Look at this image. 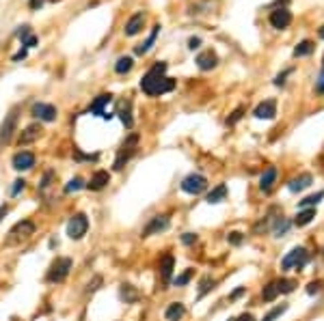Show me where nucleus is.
Returning <instances> with one entry per match:
<instances>
[{"label":"nucleus","mask_w":324,"mask_h":321,"mask_svg":"<svg viewBox=\"0 0 324 321\" xmlns=\"http://www.w3.org/2000/svg\"><path fill=\"white\" fill-rule=\"evenodd\" d=\"M173 265H175V259L171 254L162 256V261H160V276L165 278V280L171 278V274H173Z\"/></svg>","instance_id":"25"},{"label":"nucleus","mask_w":324,"mask_h":321,"mask_svg":"<svg viewBox=\"0 0 324 321\" xmlns=\"http://www.w3.org/2000/svg\"><path fill=\"white\" fill-rule=\"evenodd\" d=\"M229 321H236V319H229Z\"/></svg>","instance_id":"54"},{"label":"nucleus","mask_w":324,"mask_h":321,"mask_svg":"<svg viewBox=\"0 0 324 321\" xmlns=\"http://www.w3.org/2000/svg\"><path fill=\"white\" fill-rule=\"evenodd\" d=\"M216 63H219V56H216L212 50H205V52H201L199 56H197V67L203 69V71L214 69V67H216Z\"/></svg>","instance_id":"16"},{"label":"nucleus","mask_w":324,"mask_h":321,"mask_svg":"<svg viewBox=\"0 0 324 321\" xmlns=\"http://www.w3.org/2000/svg\"><path fill=\"white\" fill-rule=\"evenodd\" d=\"M242 114H245V108H236L231 112V116H227V125H233V123H238L240 119H242Z\"/></svg>","instance_id":"38"},{"label":"nucleus","mask_w":324,"mask_h":321,"mask_svg":"<svg viewBox=\"0 0 324 321\" xmlns=\"http://www.w3.org/2000/svg\"><path fill=\"white\" fill-rule=\"evenodd\" d=\"M35 43H37V37H33V35H31V37H29V39H26V41H24V45H26V48H33V45H35Z\"/></svg>","instance_id":"47"},{"label":"nucleus","mask_w":324,"mask_h":321,"mask_svg":"<svg viewBox=\"0 0 324 321\" xmlns=\"http://www.w3.org/2000/svg\"><path fill=\"white\" fill-rule=\"evenodd\" d=\"M311 175H307V172H305V175H299V177H294L290 183H287V188H290V192H303L305 188H309L311 186Z\"/></svg>","instance_id":"19"},{"label":"nucleus","mask_w":324,"mask_h":321,"mask_svg":"<svg viewBox=\"0 0 324 321\" xmlns=\"http://www.w3.org/2000/svg\"><path fill=\"white\" fill-rule=\"evenodd\" d=\"M199 43H201L199 37H193V39H188V48H191V50H197V48H199Z\"/></svg>","instance_id":"44"},{"label":"nucleus","mask_w":324,"mask_h":321,"mask_svg":"<svg viewBox=\"0 0 324 321\" xmlns=\"http://www.w3.org/2000/svg\"><path fill=\"white\" fill-rule=\"evenodd\" d=\"M11 164H13V168L20 170V172H22V170H31V168L35 166V155H33L31 151H20V153L13 155Z\"/></svg>","instance_id":"10"},{"label":"nucleus","mask_w":324,"mask_h":321,"mask_svg":"<svg viewBox=\"0 0 324 321\" xmlns=\"http://www.w3.org/2000/svg\"><path fill=\"white\" fill-rule=\"evenodd\" d=\"M242 240H245V237H242V233H238V231H233V233H229V235H227V242H229V244H233V246H240V244H242Z\"/></svg>","instance_id":"39"},{"label":"nucleus","mask_w":324,"mask_h":321,"mask_svg":"<svg viewBox=\"0 0 324 321\" xmlns=\"http://www.w3.org/2000/svg\"><path fill=\"white\" fill-rule=\"evenodd\" d=\"M132 65H134V61H132L130 56H121L119 61H117L115 71H117V73H128V71L132 69Z\"/></svg>","instance_id":"31"},{"label":"nucleus","mask_w":324,"mask_h":321,"mask_svg":"<svg viewBox=\"0 0 324 321\" xmlns=\"http://www.w3.org/2000/svg\"><path fill=\"white\" fill-rule=\"evenodd\" d=\"M275 285H277V291L279 293H292L296 289V280L292 278H281V280H275Z\"/></svg>","instance_id":"30"},{"label":"nucleus","mask_w":324,"mask_h":321,"mask_svg":"<svg viewBox=\"0 0 324 321\" xmlns=\"http://www.w3.org/2000/svg\"><path fill=\"white\" fill-rule=\"evenodd\" d=\"M275 179H277V168L275 166L266 168L262 179H259V188H262L264 192H270V190H273V186H275Z\"/></svg>","instance_id":"22"},{"label":"nucleus","mask_w":324,"mask_h":321,"mask_svg":"<svg viewBox=\"0 0 324 321\" xmlns=\"http://www.w3.org/2000/svg\"><path fill=\"white\" fill-rule=\"evenodd\" d=\"M270 24H273V28L283 31L292 24V13L287 9H277V11L270 13Z\"/></svg>","instance_id":"11"},{"label":"nucleus","mask_w":324,"mask_h":321,"mask_svg":"<svg viewBox=\"0 0 324 321\" xmlns=\"http://www.w3.org/2000/svg\"><path fill=\"white\" fill-rule=\"evenodd\" d=\"M108 183H111V175H108L106 170H97L95 175L91 177V181L85 183V188L93 190V192H100V190H104L108 186Z\"/></svg>","instance_id":"15"},{"label":"nucleus","mask_w":324,"mask_h":321,"mask_svg":"<svg viewBox=\"0 0 324 321\" xmlns=\"http://www.w3.org/2000/svg\"><path fill=\"white\" fill-rule=\"evenodd\" d=\"M320 291H322V280L309 282V287H307V293H309V296H313V293H320Z\"/></svg>","instance_id":"41"},{"label":"nucleus","mask_w":324,"mask_h":321,"mask_svg":"<svg viewBox=\"0 0 324 321\" xmlns=\"http://www.w3.org/2000/svg\"><path fill=\"white\" fill-rule=\"evenodd\" d=\"M307 259H309V254H307V250L303 248V246H296V248H292L290 252H287L285 256H283V261H281V270H301V268H305V263H307Z\"/></svg>","instance_id":"4"},{"label":"nucleus","mask_w":324,"mask_h":321,"mask_svg":"<svg viewBox=\"0 0 324 321\" xmlns=\"http://www.w3.org/2000/svg\"><path fill=\"white\" fill-rule=\"evenodd\" d=\"M117 114H119L121 123L125 127H132L134 121H132V102H130V99H123V102L117 104Z\"/></svg>","instance_id":"18"},{"label":"nucleus","mask_w":324,"mask_h":321,"mask_svg":"<svg viewBox=\"0 0 324 321\" xmlns=\"http://www.w3.org/2000/svg\"><path fill=\"white\" fill-rule=\"evenodd\" d=\"M9 214V207L7 205H3V207H0V222H3V218Z\"/></svg>","instance_id":"49"},{"label":"nucleus","mask_w":324,"mask_h":321,"mask_svg":"<svg viewBox=\"0 0 324 321\" xmlns=\"http://www.w3.org/2000/svg\"><path fill=\"white\" fill-rule=\"evenodd\" d=\"M182 242H184L186 246H191V244H195V242H197V235H195V233H184Z\"/></svg>","instance_id":"42"},{"label":"nucleus","mask_w":324,"mask_h":321,"mask_svg":"<svg viewBox=\"0 0 324 321\" xmlns=\"http://www.w3.org/2000/svg\"><path fill=\"white\" fill-rule=\"evenodd\" d=\"M287 73H290V69H287V71H283V73H281V76H277V80H275V84H277V86H281V84H285V76H287Z\"/></svg>","instance_id":"46"},{"label":"nucleus","mask_w":324,"mask_h":321,"mask_svg":"<svg viewBox=\"0 0 324 321\" xmlns=\"http://www.w3.org/2000/svg\"><path fill=\"white\" fill-rule=\"evenodd\" d=\"M191 278H193V270H186L184 274H179V276L173 280V285H175V287H184V285H188V282H191Z\"/></svg>","instance_id":"36"},{"label":"nucleus","mask_w":324,"mask_h":321,"mask_svg":"<svg viewBox=\"0 0 324 321\" xmlns=\"http://www.w3.org/2000/svg\"><path fill=\"white\" fill-rule=\"evenodd\" d=\"M205 188H208V179H205L203 175H195V172L182 181V190L186 192V194H201Z\"/></svg>","instance_id":"8"},{"label":"nucleus","mask_w":324,"mask_h":321,"mask_svg":"<svg viewBox=\"0 0 324 321\" xmlns=\"http://www.w3.org/2000/svg\"><path fill=\"white\" fill-rule=\"evenodd\" d=\"M225 198H227V186H225V183H221V186H216V188L210 192L205 200H208L210 205H216V203H221V200H225Z\"/></svg>","instance_id":"24"},{"label":"nucleus","mask_w":324,"mask_h":321,"mask_svg":"<svg viewBox=\"0 0 324 321\" xmlns=\"http://www.w3.org/2000/svg\"><path fill=\"white\" fill-rule=\"evenodd\" d=\"M242 293H245V287H240V289H236V291H233V293H231V300H236V298H240V296H242Z\"/></svg>","instance_id":"48"},{"label":"nucleus","mask_w":324,"mask_h":321,"mask_svg":"<svg viewBox=\"0 0 324 321\" xmlns=\"http://www.w3.org/2000/svg\"><path fill=\"white\" fill-rule=\"evenodd\" d=\"M89 231V218L85 214H74L69 218V222H67V235H69V240H83V237L87 235Z\"/></svg>","instance_id":"5"},{"label":"nucleus","mask_w":324,"mask_h":321,"mask_svg":"<svg viewBox=\"0 0 324 321\" xmlns=\"http://www.w3.org/2000/svg\"><path fill=\"white\" fill-rule=\"evenodd\" d=\"M322 198H324V192H318V194H311V196H307V198L299 200V207H301V209H303V207H313V205H318Z\"/></svg>","instance_id":"32"},{"label":"nucleus","mask_w":324,"mask_h":321,"mask_svg":"<svg viewBox=\"0 0 324 321\" xmlns=\"http://www.w3.org/2000/svg\"><path fill=\"white\" fill-rule=\"evenodd\" d=\"M71 268H74V261H71L69 256H57V259L52 261V265H50L46 280L48 282H63L69 276Z\"/></svg>","instance_id":"3"},{"label":"nucleus","mask_w":324,"mask_h":321,"mask_svg":"<svg viewBox=\"0 0 324 321\" xmlns=\"http://www.w3.org/2000/svg\"><path fill=\"white\" fill-rule=\"evenodd\" d=\"M43 5V0H31V7L33 9H37V7H41Z\"/></svg>","instance_id":"52"},{"label":"nucleus","mask_w":324,"mask_h":321,"mask_svg":"<svg viewBox=\"0 0 324 321\" xmlns=\"http://www.w3.org/2000/svg\"><path fill=\"white\" fill-rule=\"evenodd\" d=\"M158 33H160V26H154V28H151V35L147 37V41H145V43H141V45H137V54H145V52H149V48H151V45H154V41H156Z\"/></svg>","instance_id":"28"},{"label":"nucleus","mask_w":324,"mask_h":321,"mask_svg":"<svg viewBox=\"0 0 324 321\" xmlns=\"http://www.w3.org/2000/svg\"><path fill=\"white\" fill-rule=\"evenodd\" d=\"M199 287H201V289H199V296H197V298H199V300H201V298L205 296V293H208V291H212V289H214V280H212L210 276H205V278L201 280V285H199Z\"/></svg>","instance_id":"35"},{"label":"nucleus","mask_w":324,"mask_h":321,"mask_svg":"<svg viewBox=\"0 0 324 321\" xmlns=\"http://www.w3.org/2000/svg\"><path fill=\"white\" fill-rule=\"evenodd\" d=\"M97 285H102V278H100V276H95V278H93V282H89L87 291H89V293H91V291H95V289H97Z\"/></svg>","instance_id":"43"},{"label":"nucleus","mask_w":324,"mask_h":321,"mask_svg":"<svg viewBox=\"0 0 324 321\" xmlns=\"http://www.w3.org/2000/svg\"><path fill=\"white\" fill-rule=\"evenodd\" d=\"M316 91H318V93H324V71L320 73V78L316 82Z\"/></svg>","instance_id":"45"},{"label":"nucleus","mask_w":324,"mask_h":321,"mask_svg":"<svg viewBox=\"0 0 324 321\" xmlns=\"http://www.w3.org/2000/svg\"><path fill=\"white\" fill-rule=\"evenodd\" d=\"M80 188H85V181L80 179V177H74V179H71L67 186H65V192H67V194H71V192H78Z\"/></svg>","instance_id":"37"},{"label":"nucleus","mask_w":324,"mask_h":321,"mask_svg":"<svg viewBox=\"0 0 324 321\" xmlns=\"http://www.w3.org/2000/svg\"><path fill=\"white\" fill-rule=\"evenodd\" d=\"M311 52H313V43L305 39V41H301V43L294 48V56H296V59H301V56H309Z\"/></svg>","instance_id":"29"},{"label":"nucleus","mask_w":324,"mask_h":321,"mask_svg":"<svg viewBox=\"0 0 324 321\" xmlns=\"http://www.w3.org/2000/svg\"><path fill=\"white\" fill-rule=\"evenodd\" d=\"M24 188H26V181H24V179H17V181L13 183V188H11V196H17Z\"/></svg>","instance_id":"40"},{"label":"nucleus","mask_w":324,"mask_h":321,"mask_svg":"<svg viewBox=\"0 0 324 321\" xmlns=\"http://www.w3.org/2000/svg\"><path fill=\"white\" fill-rule=\"evenodd\" d=\"M169 228V218L167 216H154L149 220V222L145 224V228H143V237H151V235H158L160 231H167Z\"/></svg>","instance_id":"9"},{"label":"nucleus","mask_w":324,"mask_h":321,"mask_svg":"<svg viewBox=\"0 0 324 321\" xmlns=\"http://www.w3.org/2000/svg\"><path fill=\"white\" fill-rule=\"evenodd\" d=\"M167 71V63H156L145 76L141 80V89L143 93H147L149 97H158V95H165L169 91L175 89V80H171L165 76Z\"/></svg>","instance_id":"1"},{"label":"nucleus","mask_w":324,"mask_h":321,"mask_svg":"<svg viewBox=\"0 0 324 321\" xmlns=\"http://www.w3.org/2000/svg\"><path fill=\"white\" fill-rule=\"evenodd\" d=\"M35 222L33 220H20L17 224H13L11 226V231L7 233V237H5V246H20L22 242H26V240H31V237L35 235Z\"/></svg>","instance_id":"2"},{"label":"nucleus","mask_w":324,"mask_h":321,"mask_svg":"<svg viewBox=\"0 0 324 321\" xmlns=\"http://www.w3.org/2000/svg\"><path fill=\"white\" fill-rule=\"evenodd\" d=\"M313 218H316V209L307 207V209H303V212H299V216H296V220H294V224L296 226H307Z\"/></svg>","instance_id":"26"},{"label":"nucleus","mask_w":324,"mask_h":321,"mask_svg":"<svg viewBox=\"0 0 324 321\" xmlns=\"http://www.w3.org/2000/svg\"><path fill=\"white\" fill-rule=\"evenodd\" d=\"M236 321H255V319H253V315H249V313H245V315H242L240 319H236Z\"/></svg>","instance_id":"50"},{"label":"nucleus","mask_w":324,"mask_h":321,"mask_svg":"<svg viewBox=\"0 0 324 321\" xmlns=\"http://www.w3.org/2000/svg\"><path fill=\"white\" fill-rule=\"evenodd\" d=\"M285 310H287V304H281V306H275V308H273V310H270V313H268V315H266V317H264L262 321H275L277 317H281V315L285 313Z\"/></svg>","instance_id":"34"},{"label":"nucleus","mask_w":324,"mask_h":321,"mask_svg":"<svg viewBox=\"0 0 324 321\" xmlns=\"http://www.w3.org/2000/svg\"><path fill=\"white\" fill-rule=\"evenodd\" d=\"M33 116H37L39 121H46V123H50V121H54L57 119V108H54L52 104H35L33 106Z\"/></svg>","instance_id":"12"},{"label":"nucleus","mask_w":324,"mask_h":321,"mask_svg":"<svg viewBox=\"0 0 324 321\" xmlns=\"http://www.w3.org/2000/svg\"><path fill=\"white\" fill-rule=\"evenodd\" d=\"M184 313H186V308H184L182 302H173V304L167 308L165 317H167V321H179V319L184 317Z\"/></svg>","instance_id":"23"},{"label":"nucleus","mask_w":324,"mask_h":321,"mask_svg":"<svg viewBox=\"0 0 324 321\" xmlns=\"http://www.w3.org/2000/svg\"><path fill=\"white\" fill-rule=\"evenodd\" d=\"M137 144H139V136L137 134H130L128 140L121 144L119 155H117V160H115V170H121L125 166V162H128L134 155V151H137Z\"/></svg>","instance_id":"6"},{"label":"nucleus","mask_w":324,"mask_h":321,"mask_svg":"<svg viewBox=\"0 0 324 321\" xmlns=\"http://www.w3.org/2000/svg\"><path fill=\"white\" fill-rule=\"evenodd\" d=\"M318 35H320V39H324V26L320 28V33H318Z\"/></svg>","instance_id":"53"},{"label":"nucleus","mask_w":324,"mask_h":321,"mask_svg":"<svg viewBox=\"0 0 324 321\" xmlns=\"http://www.w3.org/2000/svg\"><path fill=\"white\" fill-rule=\"evenodd\" d=\"M15 132H17V108H13L11 112L5 116L3 125H0V144H9V142H11Z\"/></svg>","instance_id":"7"},{"label":"nucleus","mask_w":324,"mask_h":321,"mask_svg":"<svg viewBox=\"0 0 324 321\" xmlns=\"http://www.w3.org/2000/svg\"><path fill=\"white\" fill-rule=\"evenodd\" d=\"M111 99H113V95H100V97H97L95 99V102L91 104V108H89V112H91V114H97V116H104L106 114V104H111Z\"/></svg>","instance_id":"20"},{"label":"nucleus","mask_w":324,"mask_h":321,"mask_svg":"<svg viewBox=\"0 0 324 321\" xmlns=\"http://www.w3.org/2000/svg\"><path fill=\"white\" fill-rule=\"evenodd\" d=\"M277 296H279V291H277V285H275V282H270V285H266V287H264V291H262L264 302H273Z\"/></svg>","instance_id":"33"},{"label":"nucleus","mask_w":324,"mask_h":321,"mask_svg":"<svg viewBox=\"0 0 324 321\" xmlns=\"http://www.w3.org/2000/svg\"><path fill=\"white\" fill-rule=\"evenodd\" d=\"M24 56H26V50H20V52H17L15 56H13V61H20V59H24Z\"/></svg>","instance_id":"51"},{"label":"nucleus","mask_w":324,"mask_h":321,"mask_svg":"<svg viewBox=\"0 0 324 321\" xmlns=\"http://www.w3.org/2000/svg\"><path fill=\"white\" fill-rule=\"evenodd\" d=\"M143 24H145V15L143 13H134L130 20H128V24H125V35L128 37H134V35H139L141 31H143Z\"/></svg>","instance_id":"17"},{"label":"nucleus","mask_w":324,"mask_h":321,"mask_svg":"<svg viewBox=\"0 0 324 321\" xmlns=\"http://www.w3.org/2000/svg\"><path fill=\"white\" fill-rule=\"evenodd\" d=\"M253 114L257 119H266V121H270V119H275V114H277V102L275 99H266V102H262L255 108Z\"/></svg>","instance_id":"14"},{"label":"nucleus","mask_w":324,"mask_h":321,"mask_svg":"<svg viewBox=\"0 0 324 321\" xmlns=\"http://www.w3.org/2000/svg\"><path fill=\"white\" fill-rule=\"evenodd\" d=\"M39 136H41V125L33 123V125L26 127L24 132H20V138H17V144H20V147L31 144V142H35V140H39Z\"/></svg>","instance_id":"13"},{"label":"nucleus","mask_w":324,"mask_h":321,"mask_svg":"<svg viewBox=\"0 0 324 321\" xmlns=\"http://www.w3.org/2000/svg\"><path fill=\"white\" fill-rule=\"evenodd\" d=\"M119 298L125 302V304H134V302H139L141 293L137 291V287H132V285H121V289H119Z\"/></svg>","instance_id":"21"},{"label":"nucleus","mask_w":324,"mask_h":321,"mask_svg":"<svg viewBox=\"0 0 324 321\" xmlns=\"http://www.w3.org/2000/svg\"><path fill=\"white\" fill-rule=\"evenodd\" d=\"M287 228H290V220H287V218H283L281 214H279V216L275 218L273 235H275V237H281V235H285V233H287Z\"/></svg>","instance_id":"27"}]
</instances>
